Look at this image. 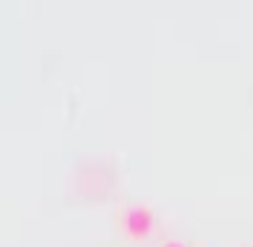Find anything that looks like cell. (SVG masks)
<instances>
[{"label":"cell","mask_w":253,"mask_h":247,"mask_svg":"<svg viewBox=\"0 0 253 247\" xmlns=\"http://www.w3.org/2000/svg\"><path fill=\"white\" fill-rule=\"evenodd\" d=\"M163 247H182V244H179V241H166Z\"/></svg>","instance_id":"2"},{"label":"cell","mask_w":253,"mask_h":247,"mask_svg":"<svg viewBox=\"0 0 253 247\" xmlns=\"http://www.w3.org/2000/svg\"><path fill=\"white\" fill-rule=\"evenodd\" d=\"M153 228H156V218H153V208H149V205H133V208H126V215H124L126 238L146 241L149 234H153Z\"/></svg>","instance_id":"1"}]
</instances>
